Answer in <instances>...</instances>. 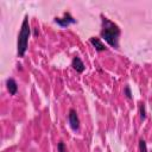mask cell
I'll return each mask as SVG.
<instances>
[{"mask_svg":"<svg viewBox=\"0 0 152 152\" xmlns=\"http://www.w3.org/2000/svg\"><path fill=\"white\" fill-rule=\"evenodd\" d=\"M55 23L58 24L62 27H68L70 24H75L76 23V19L69 12H65L63 14V17H56L55 18Z\"/></svg>","mask_w":152,"mask_h":152,"instance_id":"cell-3","label":"cell"},{"mask_svg":"<svg viewBox=\"0 0 152 152\" xmlns=\"http://www.w3.org/2000/svg\"><path fill=\"white\" fill-rule=\"evenodd\" d=\"M139 113H140L141 120H145L146 119V110H145V104L144 103H140L139 104Z\"/></svg>","mask_w":152,"mask_h":152,"instance_id":"cell-8","label":"cell"},{"mask_svg":"<svg viewBox=\"0 0 152 152\" xmlns=\"http://www.w3.org/2000/svg\"><path fill=\"white\" fill-rule=\"evenodd\" d=\"M71 65H72V68H74L77 72H83V71H84V68H86L84 64H83V62L81 61V58L77 57V56H75V57L72 58Z\"/></svg>","mask_w":152,"mask_h":152,"instance_id":"cell-5","label":"cell"},{"mask_svg":"<svg viewBox=\"0 0 152 152\" xmlns=\"http://www.w3.org/2000/svg\"><path fill=\"white\" fill-rule=\"evenodd\" d=\"M57 150H58V152H66V148H65V145H64L63 141H59V142H58Z\"/></svg>","mask_w":152,"mask_h":152,"instance_id":"cell-11","label":"cell"},{"mask_svg":"<svg viewBox=\"0 0 152 152\" xmlns=\"http://www.w3.org/2000/svg\"><path fill=\"white\" fill-rule=\"evenodd\" d=\"M139 151L140 152H147V146H146V141L144 139L139 140Z\"/></svg>","mask_w":152,"mask_h":152,"instance_id":"cell-9","label":"cell"},{"mask_svg":"<svg viewBox=\"0 0 152 152\" xmlns=\"http://www.w3.org/2000/svg\"><path fill=\"white\" fill-rule=\"evenodd\" d=\"M90 44L95 48L96 51H104V50H106V46H104V44L100 40V38L91 37V38H90Z\"/></svg>","mask_w":152,"mask_h":152,"instance_id":"cell-7","label":"cell"},{"mask_svg":"<svg viewBox=\"0 0 152 152\" xmlns=\"http://www.w3.org/2000/svg\"><path fill=\"white\" fill-rule=\"evenodd\" d=\"M102 18V30H101V37L113 48L118 49L119 46V37H120V28L116 24H114L113 21H110L109 19L104 18L103 15H101Z\"/></svg>","mask_w":152,"mask_h":152,"instance_id":"cell-1","label":"cell"},{"mask_svg":"<svg viewBox=\"0 0 152 152\" xmlns=\"http://www.w3.org/2000/svg\"><path fill=\"white\" fill-rule=\"evenodd\" d=\"M68 118H69V124H70V127L72 131H77L80 128V119H78V115L76 113L75 109H70L69 110V114H68Z\"/></svg>","mask_w":152,"mask_h":152,"instance_id":"cell-4","label":"cell"},{"mask_svg":"<svg viewBox=\"0 0 152 152\" xmlns=\"http://www.w3.org/2000/svg\"><path fill=\"white\" fill-rule=\"evenodd\" d=\"M6 87H7V90L10 91L11 95H15L17 91H18V84L15 82L14 78H8L6 81Z\"/></svg>","mask_w":152,"mask_h":152,"instance_id":"cell-6","label":"cell"},{"mask_svg":"<svg viewBox=\"0 0 152 152\" xmlns=\"http://www.w3.org/2000/svg\"><path fill=\"white\" fill-rule=\"evenodd\" d=\"M124 94L126 95L127 99H132V93H131V88H129V86H126V87H125V89H124Z\"/></svg>","mask_w":152,"mask_h":152,"instance_id":"cell-10","label":"cell"},{"mask_svg":"<svg viewBox=\"0 0 152 152\" xmlns=\"http://www.w3.org/2000/svg\"><path fill=\"white\" fill-rule=\"evenodd\" d=\"M30 25H28V18L25 17L21 24V28L18 36V56L23 57L27 50V43H28V37H30Z\"/></svg>","mask_w":152,"mask_h":152,"instance_id":"cell-2","label":"cell"}]
</instances>
